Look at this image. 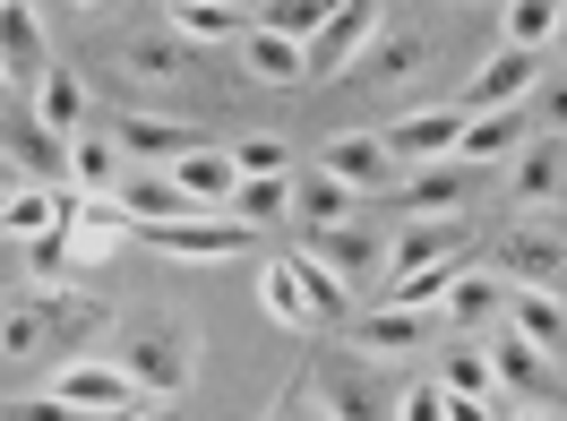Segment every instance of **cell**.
Masks as SVG:
<instances>
[{"instance_id":"1","label":"cell","mask_w":567,"mask_h":421,"mask_svg":"<svg viewBox=\"0 0 567 421\" xmlns=\"http://www.w3.org/2000/svg\"><path fill=\"white\" fill-rule=\"evenodd\" d=\"M112 361H121V370L138 379V396H146V404H173L181 387L198 379V336H189V318L146 310V318H130V327H121Z\"/></svg>"},{"instance_id":"2","label":"cell","mask_w":567,"mask_h":421,"mask_svg":"<svg viewBox=\"0 0 567 421\" xmlns=\"http://www.w3.org/2000/svg\"><path fill=\"white\" fill-rule=\"evenodd\" d=\"M491 370H498V396L525 404V413H567V361L542 352L533 336H516L507 318L491 327Z\"/></svg>"},{"instance_id":"3","label":"cell","mask_w":567,"mask_h":421,"mask_svg":"<svg viewBox=\"0 0 567 421\" xmlns=\"http://www.w3.org/2000/svg\"><path fill=\"white\" fill-rule=\"evenodd\" d=\"M491 258L507 284H559L567 276V242H559V224H542V207H516L507 224L491 233Z\"/></svg>"},{"instance_id":"4","label":"cell","mask_w":567,"mask_h":421,"mask_svg":"<svg viewBox=\"0 0 567 421\" xmlns=\"http://www.w3.org/2000/svg\"><path fill=\"white\" fill-rule=\"evenodd\" d=\"M138 233L164 258H241V249H258V224L233 207H198V215H173V224H138Z\"/></svg>"},{"instance_id":"5","label":"cell","mask_w":567,"mask_h":421,"mask_svg":"<svg viewBox=\"0 0 567 421\" xmlns=\"http://www.w3.org/2000/svg\"><path fill=\"white\" fill-rule=\"evenodd\" d=\"M0 155H9V173L18 181H70V138L43 121L35 104H0Z\"/></svg>"},{"instance_id":"6","label":"cell","mask_w":567,"mask_h":421,"mask_svg":"<svg viewBox=\"0 0 567 421\" xmlns=\"http://www.w3.org/2000/svg\"><path fill=\"white\" fill-rule=\"evenodd\" d=\"M301 233H310L301 249H310V258H327L344 284H379V276H388V233H379L361 207L336 215V224H301Z\"/></svg>"},{"instance_id":"7","label":"cell","mask_w":567,"mask_h":421,"mask_svg":"<svg viewBox=\"0 0 567 421\" xmlns=\"http://www.w3.org/2000/svg\"><path fill=\"white\" fill-rule=\"evenodd\" d=\"M52 396H61V413H138L146 404L138 379H130L121 361H86V352H70V361L52 370Z\"/></svg>"},{"instance_id":"8","label":"cell","mask_w":567,"mask_h":421,"mask_svg":"<svg viewBox=\"0 0 567 421\" xmlns=\"http://www.w3.org/2000/svg\"><path fill=\"white\" fill-rule=\"evenodd\" d=\"M473 181H482V173H473L464 155H439V164H404V173H395V189H379L370 207H404V215H456Z\"/></svg>"},{"instance_id":"9","label":"cell","mask_w":567,"mask_h":421,"mask_svg":"<svg viewBox=\"0 0 567 421\" xmlns=\"http://www.w3.org/2000/svg\"><path fill=\"white\" fill-rule=\"evenodd\" d=\"M370 35H379V0H336L319 18V35L301 43V78H336L344 61H361Z\"/></svg>"},{"instance_id":"10","label":"cell","mask_w":567,"mask_h":421,"mask_svg":"<svg viewBox=\"0 0 567 421\" xmlns=\"http://www.w3.org/2000/svg\"><path fill=\"white\" fill-rule=\"evenodd\" d=\"M542 70H550V52H525V43H498L491 52V70H473L464 78V112H491V104H525L533 86H542Z\"/></svg>"},{"instance_id":"11","label":"cell","mask_w":567,"mask_h":421,"mask_svg":"<svg viewBox=\"0 0 567 421\" xmlns=\"http://www.w3.org/2000/svg\"><path fill=\"white\" fill-rule=\"evenodd\" d=\"M439 318H447V327H473V336H491L498 318H507V276H498V267L482 258V249H473V258L456 267V284H447Z\"/></svg>"},{"instance_id":"12","label":"cell","mask_w":567,"mask_h":421,"mask_svg":"<svg viewBox=\"0 0 567 421\" xmlns=\"http://www.w3.org/2000/svg\"><path fill=\"white\" fill-rule=\"evenodd\" d=\"M439 327H447V318L422 310V301H379V310H353L344 336H353L361 352H413V345H430Z\"/></svg>"},{"instance_id":"13","label":"cell","mask_w":567,"mask_h":421,"mask_svg":"<svg viewBox=\"0 0 567 421\" xmlns=\"http://www.w3.org/2000/svg\"><path fill=\"white\" fill-rule=\"evenodd\" d=\"M388 138L395 164H439V155H456L464 138V104H422V112H404L395 130H379Z\"/></svg>"},{"instance_id":"14","label":"cell","mask_w":567,"mask_h":421,"mask_svg":"<svg viewBox=\"0 0 567 421\" xmlns=\"http://www.w3.org/2000/svg\"><path fill=\"white\" fill-rule=\"evenodd\" d=\"M112 198H121V215H130V224H173V215H198V198L181 189L173 164H130Z\"/></svg>"},{"instance_id":"15","label":"cell","mask_w":567,"mask_h":421,"mask_svg":"<svg viewBox=\"0 0 567 421\" xmlns=\"http://www.w3.org/2000/svg\"><path fill=\"white\" fill-rule=\"evenodd\" d=\"M473 233L456 215H404V233L388 242V276H413V267H439V258H464Z\"/></svg>"},{"instance_id":"16","label":"cell","mask_w":567,"mask_h":421,"mask_svg":"<svg viewBox=\"0 0 567 421\" xmlns=\"http://www.w3.org/2000/svg\"><path fill=\"white\" fill-rule=\"evenodd\" d=\"M319 164H327L336 181H353L361 198L395 189V173H404V164L388 155V138H379V130H344V138H327V155H319Z\"/></svg>"},{"instance_id":"17","label":"cell","mask_w":567,"mask_h":421,"mask_svg":"<svg viewBox=\"0 0 567 421\" xmlns=\"http://www.w3.org/2000/svg\"><path fill=\"white\" fill-rule=\"evenodd\" d=\"M559 181H567V138L559 130H542V138H525L516 155H507V198H516V207L559 198Z\"/></svg>"},{"instance_id":"18","label":"cell","mask_w":567,"mask_h":421,"mask_svg":"<svg viewBox=\"0 0 567 421\" xmlns=\"http://www.w3.org/2000/svg\"><path fill=\"white\" fill-rule=\"evenodd\" d=\"M112 138H121L130 164H181V155L198 146V130H189V121H164V112H112Z\"/></svg>"},{"instance_id":"19","label":"cell","mask_w":567,"mask_h":421,"mask_svg":"<svg viewBox=\"0 0 567 421\" xmlns=\"http://www.w3.org/2000/svg\"><path fill=\"white\" fill-rule=\"evenodd\" d=\"M533 130H525V112L516 104H491V112H464V138H456V155L473 164V173H498L516 146H525Z\"/></svg>"},{"instance_id":"20","label":"cell","mask_w":567,"mask_h":421,"mask_svg":"<svg viewBox=\"0 0 567 421\" xmlns=\"http://www.w3.org/2000/svg\"><path fill=\"white\" fill-rule=\"evenodd\" d=\"M0 352H9V361H43V352H61V345H52V284L0 301Z\"/></svg>"},{"instance_id":"21","label":"cell","mask_w":567,"mask_h":421,"mask_svg":"<svg viewBox=\"0 0 567 421\" xmlns=\"http://www.w3.org/2000/svg\"><path fill=\"white\" fill-rule=\"evenodd\" d=\"M507 327L567 361V292L559 284H507Z\"/></svg>"},{"instance_id":"22","label":"cell","mask_w":567,"mask_h":421,"mask_svg":"<svg viewBox=\"0 0 567 421\" xmlns=\"http://www.w3.org/2000/svg\"><path fill=\"white\" fill-rule=\"evenodd\" d=\"M164 18L189 43H241L258 27V0H164Z\"/></svg>"},{"instance_id":"23","label":"cell","mask_w":567,"mask_h":421,"mask_svg":"<svg viewBox=\"0 0 567 421\" xmlns=\"http://www.w3.org/2000/svg\"><path fill=\"white\" fill-rule=\"evenodd\" d=\"M173 173H181V189H189L198 207H233V189H241V155H233V146H215V138H198Z\"/></svg>"},{"instance_id":"24","label":"cell","mask_w":567,"mask_h":421,"mask_svg":"<svg viewBox=\"0 0 567 421\" xmlns=\"http://www.w3.org/2000/svg\"><path fill=\"white\" fill-rule=\"evenodd\" d=\"M0 61H9V78H18V86H35V70L52 61V52H43L35 0H0Z\"/></svg>"},{"instance_id":"25","label":"cell","mask_w":567,"mask_h":421,"mask_svg":"<svg viewBox=\"0 0 567 421\" xmlns=\"http://www.w3.org/2000/svg\"><path fill=\"white\" fill-rule=\"evenodd\" d=\"M121 173H130V155H121V138H112V130H78V138H70V189L112 198V189H121Z\"/></svg>"},{"instance_id":"26","label":"cell","mask_w":567,"mask_h":421,"mask_svg":"<svg viewBox=\"0 0 567 421\" xmlns=\"http://www.w3.org/2000/svg\"><path fill=\"white\" fill-rule=\"evenodd\" d=\"M370 207L353 181H336L327 164H310V173H292V224H336V215Z\"/></svg>"},{"instance_id":"27","label":"cell","mask_w":567,"mask_h":421,"mask_svg":"<svg viewBox=\"0 0 567 421\" xmlns=\"http://www.w3.org/2000/svg\"><path fill=\"white\" fill-rule=\"evenodd\" d=\"M258 301H267V318H276L284 336H310V327H319V318H310V292H301V267H292V249H284V258H267Z\"/></svg>"},{"instance_id":"28","label":"cell","mask_w":567,"mask_h":421,"mask_svg":"<svg viewBox=\"0 0 567 421\" xmlns=\"http://www.w3.org/2000/svg\"><path fill=\"white\" fill-rule=\"evenodd\" d=\"M233 52H241V70L258 78V86H301V43L276 35V27H249Z\"/></svg>"},{"instance_id":"29","label":"cell","mask_w":567,"mask_h":421,"mask_svg":"<svg viewBox=\"0 0 567 421\" xmlns=\"http://www.w3.org/2000/svg\"><path fill=\"white\" fill-rule=\"evenodd\" d=\"M292 267H301V292H310V318H319V327H353V284L336 276L327 258H310V249H292Z\"/></svg>"},{"instance_id":"30","label":"cell","mask_w":567,"mask_h":421,"mask_svg":"<svg viewBox=\"0 0 567 421\" xmlns=\"http://www.w3.org/2000/svg\"><path fill=\"white\" fill-rule=\"evenodd\" d=\"M439 387L456 396V404H473V413H498L507 396H498V370H491V352H447V370H439Z\"/></svg>"},{"instance_id":"31","label":"cell","mask_w":567,"mask_h":421,"mask_svg":"<svg viewBox=\"0 0 567 421\" xmlns=\"http://www.w3.org/2000/svg\"><path fill=\"white\" fill-rule=\"evenodd\" d=\"M35 112L61 138H78V130H86V86H78V70H52V61H43L35 70Z\"/></svg>"},{"instance_id":"32","label":"cell","mask_w":567,"mask_h":421,"mask_svg":"<svg viewBox=\"0 0 567 421\" xmlns=\"http://www.w3.org/2000/svg\"><path fill=\"white\" fill-rule=\"evenodd\" d=\"M361 78H370V86H404V78L422 70V35H388V27H379V35L361 43V61H353Z\"/></svg>"},{"instance_id":"33","label":"cell","mask_w":567,"mask_h":421,"mask_svg":"<svg viewBox=\"0 0 567 421\" xmlns=\"http://www.w3.org/2000/svg\"><path fill=\"white\" fill-rule=\"evenodd\" d=\"M276 413H361V387L327 379V370H301V379L276 396Z\"/></svg>"},{"instance_id":"34","label":"cell","mask_w":567,"mask_h":421,"mask_svg":"<svg viewBox=\"0 0 567 421\" xmlns=\"http://www.w3.org/2000/svg\"><path fill=\"white\" fill-rule=\"evenodd\" d=\"M559 9H567V0H498V35L525 43V52H550V35H559Z\"/></svg>"},{"instance_id":"35","label":"cell","mask_w":567,"mask_h":421,"mask_svg":"<svg viewBox=\"0 0 567 421\" xmlns=\"http://www.w3.org/2000/svg\"><path fill=\"white\" fill-rule=\"evenodd\" d=\"M233 215H249L258 233H267V224H284V215H292V173H241Z\"/></svg>"},{"instance_id":"36","label":"cell","mask_w":567,"mask_h":421,"mask_svg":"<svg viewBox=\"0 0 567 421\" xmlns=\"http://www.w3.org/2000/svg\"><path fill=\"white\" fill-rule=\"evenodd\" d=\"M121 70L138 78V86H173L181 78V43L173 35H130L121 43Z\"/></svg>"},{"instance_id":"37","label":"cell","mask_w":567,"mask_h":421,"mask_svg":"<svg viewBox=\"0 0 567 421\" xmlns=\"http://www.w3.org/2000/svg\"><path fill=\"white\" fill-rule=\"evenodd\" d=\"M327 9H336V0H258V27H276V35H292V43H310Z\"/></svg>"},{"instance_id":"38","label":"cell","mask_w":567,"mask_h":421,"mask_svg":"<svg viewBox=\"0 0 567 421\" xmlns=\"http://www.w3.org/2000/svg\"><path fill=\"white\" fill-rule=\"evenodd\" d=\"M404 413H413V421H447V413H473V404H456V396H447L439 379H422L413 396H404Z\"/></svg>"},{"instance_id":"39","label":"cell","mask_w":567,"mask_h":421,"mask_svg":"<svg viewBox=\"0 0 567 421\" xmlns=\"http://www.w3.org/2000/svg\"><path fill=\"white\" fill-rule=\"evenodd\" d=\"M233 155H241V173H292V155H284V138H241Z\"/></svg>"},{"instance_id":"40","label":"cell","mask_w":567,"mask_h":421,"mask_svg":"<svg viewBox=\"0 0 567 421\" xmlns=\"http://www.w3.org/2000/svg\"><path fill=\"white\" fill-rule=\"evenodd\" d=\"M550 70H559V78L542 86V121H550V130L567 138V61H550Z\"/></svg>"},{"instance_id":"41","label":"cell","mask_w":567,"mask_h":421,"mask_svg":"<svg viewBox=\"0 0 567 421\" xmlns=\"http://www.w3.org/2000/svg\"><path fill=\"white\" fill-rule=\"evenodd\" d=\"M550 61H567V9H559V35H550Z\"/></svg>"},{"instance_id":"42","label":"cell","mask_w":567,"mask_h":421,"mask_svg":"<svg viewBox=\"0 0 567 421\" xmlns=\"http://www.w3.org/2000/svg\"><path fill=\"white\" fill-rule=\"evenodd\" d=\"M9 95H18V78H9V61H0V104H9Z\"/></svg>"},{"instance_id":"43","label":"cell","mask_w":567,"mask_h":421,"mask_svg":"<svg viewBox=\"0 0 567 421\" xmlns=\"http://www.w3.org/2000/svg\"><path fill=\"white\" fill-rule=\"evenodd\" d=\"M70 9H104V0H70Z\"/></svg>"},{"instance_id":"44","label":"cell","mask_w":567,"mask_h":421,"mask_svg":"<svg viewBox=\"0 0 567 421\" xmlns=\"http://www.w3.org/2000/svg\"><path fill=\"white\" fill-rule=\"evenodd\" d=\"M0 181H18V173H9V155H0Z\"/></svg>"},{"instance_id":"45","label":"cell","mask_w":567,"mask_h":421,"mask_svg":"<svg viewBox=\"0 0 567 421\" xmlns=\"http://www.w3.org/2000/svg\"><path fill=\"white\" fill-rule=\"evenodd\" d=\"M0 207H9V181H0Z\"/></svg>"}]
</instances>
